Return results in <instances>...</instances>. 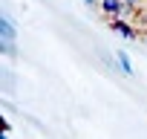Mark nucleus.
I'll return each mask as SVG.
<instances>
[{"label": "nucleus", "mask_w": 147, "mask_h": 139, "mask_svg": "<svg viewBox=\"0 0 147 139\" xmlns=\"http://www.w3.org/2000/svg\"><path fill=\"white\" fill-rule=\"evenodd\" d=\"M104 12L110 15V18H118V12H121V3H118V0H104Z\"/></svg>", "instance_id": "obj_1"}, {"label": "nucleus", "mask_w": 147, "mask_h": 139, "mask_svg": "<svg viewBox=\"0 0 147 139\" xmlns=\"http://www.w3.org/2000/svg\"><path fill=\"white\" fill-rule=\"evenodd\" d=\"M115 29H118V32H121V35H124V38H130V29H127V26H124V23H115Z\"/></svg>", "instance_id": "obj_4"}, {"label": "nucleus", "mask_w": 147, "mask_h": 139, "mask_svg": "<svg viewBox=\"0 0 147 139\" xmlns=\"http://www.w3.org/2000/svg\"><path fill=\"white\" fill-rule=\"evenodd\" d=\"M118 61H121V73H124V76H133V67H130V58H127L124 52H118Z\"/></svg>", "instance_id": "obj_2"}, {"label": "nucleus", "mask_w": 147, "mask_h": 139, "mask_svg": "<svg viewBox=\"0 0 147 139\" xmlns=\"http://www.w3.org/2000/svg\"><path fill=\"white\" fill-rule=\"evenodd\" d=\"M3 41H6V44L12 41V29H9V20H3Z\"/></svg>", "instance_id": "obj_3"}]
</instances>
